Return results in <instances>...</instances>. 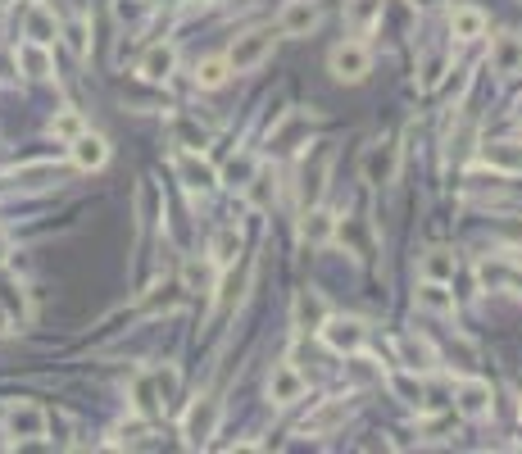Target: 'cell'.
Listing matches in <instances>:
<instances>
[{
  "mask_svg": "<svg viewBox=\"0 0 522 454\" xmlns=\"http://www.w3.org/2000/svg\"><path fill=\"white\" fill-rule=\"evenodd\" d=\"M273 28H250V32H241L237 41H232V50H227L223 60H227V69L232 73H250V69H259V64L273 55Z\"/></svg>",
  "mask_w": 522,
  "mask_h": 454,
  "instance_id": "1",
  "label": "cell"
},
{
  "mask_svg": "<svg viewBox=\"0 0 522 454\" xmlns=\"http://www.w3.org/2000/svg\"><path fill=\"white\" fill-rule=\"evenodd\" d=\"M318 332H323L327 350H336V355H364V346H368V323H364V318L327 314Z\"/></svg>",
  "mask_w": 522,
  "mask_h": 454,
  "instance_id": "2",
  "label": "cell"
},
{
  "mask_svg": "<svg viewBox=\"0 0 522 454\" xmlns=\"http://www.w3.org/2000/svg\"><path fill=\"white\" fill-rule=\"evenodd\" d=\"M364 178L373 182V187H391L395 178H400V141L395 137H382L373 141V146L364 150Z\"/></svg>",
  "mask_w": 522,
  "mask_h": 454,
  "instance_id": "3",
  "label": "cell"
},
{
  "mask_svg": "<svg viewBox=\"0 0 522 454\" xmlns=\"http://www.w3.org/2000/svg\"><path fill=\"white\" fill-rule=\"evenodd\" d=\"M327 173H332V146H323V141H318L314 164H309V155H305V164H300V182H296V191H300V209H309V205H318V200H323Z\"/></svg>",
  "mask_w": 522,
  "mask_h": 454,
  "instance_id": "4",
  "label": "cell"
},
{
  "mask_svg": "<svg viewBox=\"0 0 522 454\" xmlns=\"http://www.w3.org/2000/svg\"><path fill=\"white\" fill-rule=\"evenodd\" d=\"M327 64H332L336 82H364L368 69H373V55H368L364 41H341V46H332Z\"/></svg>",
  "mask_w": 522,
  "mask_h": 454,
  "instance_id": "5",
  "label": "cell"
},
{
  "mask_svg": "<svg viewBox=\"0 0 522 454\" xmlns=\"http://www.w3.org/2000/svg\"><path fill=\"white\" fill-rule=\"evenodd\" d=\"M454 409H459V418H468V423H482V418H491V409H495L491 382H482V377H468V382L454 391Z\"/></svg>",
  "mask_w": 522,
  "mask_h": 454,
  "instance_id": "6",
  "label": "cell"
},
{
  "mask_svg": "<svg viewBox=\"0 0 522 454\" xmlns=\"http://www.w3.org/2000/svg\"><path fill=\"white\" fill-rule=\"evenodd\" d=\"M5 427H10L14 441H41L46 436V409L32 405V400H14L5 409Z\"/></svg>",
  "mask_w": 522,
  "mask_h": 454,
  "instance_id": "7",
  "label": "cell"
},
{
  "mask_svg": "<svg viewBox=\"0 0 522 454\" xmlns=\"http://www.w3.org/2000/svg\"><path fill=\"white\" fill-rule=\"evenodd\" d=\"M218 400H196V405L187 409V418H182V436H187V445H205L209 436H214V427H218Z\"/></svg>",
  "mask_w": 522,
  "mask_h": 454,
  "instance_id": "8",
  "label": "cell"
},
{
  "mask_svg": "<svg viewBox=\"0 0 522 454\" xmlns=\"http://www.w3.org/2000/svg\"><path fill=\"white\" fill-rule=\"evenodd\" d=\"M14 64H19L23 78H50V73H55L50 46H41V41H32V37H23L19 46H14Z\"/></svg>",
  "mask_w": 522,
  "mask_h": 454,
  "instance_id": "9",
  "label": "cell"
},
{
  "mask_svg": "<svg viewBox=\"0 0 522 454\" xmlns=\"http://www.w3.org/2000/svg\"><path fill=\"white\" fill-rule=\"evenodd\" d=\"M173 168H178V178L187 182L191 191H214L218 187V173L205 164V159H200V150H178Z\"/></svg>",
  "mask_w": 522,
  "mask_h": 454,
  "instance_id": "10",
  "label": "cell"
},
{
  "mask_svg": "<svg viewBox=\"0 0 522 454\" xmlns=\"http://www.w3.org/2000/svg\"><path fill=\"white\" fill-rule=\"evenodd\" d=\"M268 400H273V405H296V400H305V377H300V368L277 364L273 377H268Z\"/></svg>",
  "mask_w": 522,
  "mask_h": 454,
  "instance_id": "11",
  "label": "cell"
},
{
  "mask_svg": "<svg viewBox=\"0 0 522 454\" xmlns=\"http://www.w3.org/2000/svg\"><path fill=\"white\" fill-rule=\"evenodd\" d=\"M477 277H482L491 291H509V296L522 300V264H509V259H486V264L477 268Z\"/></svg>",
  "mask_w": 522,
  "mask_h": 454,
  "instance_id": "12",
  "label": "cell"
},
{
  "mask_svg": "<svg viewBox=\"0 0 522 454\" xmlns=\"http://www.w3.org/2000/svg\"><path fill=\"white\" fill-rule=\"evenodd\" d=\"M491 69L500 73V78L522 73V37L518 32H500V37L491 41Z\"/></svg>",
  "mask_w": 522,
  "mask_h": 454,
  "instance_id": "13",
  "label": "cell"
},
{
  "mask_svg": "<svg viewBox=\"0 0 522 454\" xmlns=\"http://www.w3.org/2000/svg\"><path fill=\"white\" fill-rule=\"evenodd\" d=\"M314 23H318V5H314V0H291V5L277 14V32H282V37H305Z\"/></svg>",
  "mask_w": 522,
  "mask_h": 454,
  "instance_id": "14",
  "label": "cell"
},
{
  "mask_svg": "<svg viewBox=\"0 0 522 454\" xmlns=\"http://www.w3.org/2000/svg\"><path fill=\"white\" fill-rule=\"evenodd\" d=\"M332 232H336V218L327 214V209H318V205H309L305 214H300V241H305L309 250H318V246H327L332 241Z\"/></svg>",
  "mask_w": 522,
  "mask_h": 454,
  "instance_id": "15",
  "label": "cell"
},
{
  "mask_svg": "<svg viewBox=\"0 0 522 454\" xmlns=\"http://www.w3.org/2000/svg\"><path fill=\"white\" fill-rule=\"evenodd\" d=\"M173 69H178V50L164 46V41H159V46H150L146 55H141V64H137V73L146 82H168V78H173Z\"/></svg>",
  "mask_w": 522,
  "mask_h": 454,
  "instance_id": "16",
  "label": "cell"
},
{
  "mask_svg": "<svg viewBox=\"0 0 522 454\" xmlns=\"http://www.w3.org/2000/svg\"><path fill=\"white\" fill-rule=\"evenodd\" d=\"M132 409H137L141 418H159L164 414V395H159V386H155V373H137L132 377Z\"/></svg>",
  "mask_w": 522,
  "mask_h": 454,
  "instance_id": "17",
  "label": "cell"
},
{
  "mask_svg": "<svg viewBox=\"0 0 522 454\" xmlns=\"http://www.w3.org/2000/svg\"><path fill=\"white\" fill-rule=\"evenodd\" d=\"M69 146H73V164H78V168H87V173H91V168H105V159H109V141L100 137V132H91V128H87L82 137H73Z\"/></svg>",
  "mask_w": 522,
  "mask_h": 454,
  "instance_id": "18",
  "label": "cell"
},
{
  "mask_svg": "<svg viewBox=\"0 0 522 454\" xmlns=\"http://www.w3.org/2000/svg\"><path fill=\"white\" fill-rule=\"evenodd\" d=\"M345 23L355 37H368L382 23V0H345Z\"/></svg>",
  "mask_w": 522,
  "mask_h": 454,
  "instance_id": "19",
  "label": "cell"
},
{
  "mask_svg": "<svg viewBox=\"0 0 522 454\" xmlns=\"http://www.w3.org/2000/svg\"><path fill=\"white\" fill-rule=\"evenodd\" d=\"M241 191L250 196V205H255V209H273V200H277V173L268 164H255V173H250V182Z\"/></svg>",
  "mask_w": 522,
  "mask_h": 454,
  "instance_id": "20",
  "label": "cell"
},
{
  "mask_svg": "<svg viewBox=\"0 0 522 454\" xmlns=\"http://www.w3.org/2000/svg\"><path fill=\"white\" fill-rule=\"evenodd\" d=\"M414 305L427 309V314H441V318H454V291H445V282H427L414 291Z\"/></svg>",
  "mask_w": 522,
  "mask_h": 454,
  "instance_id": "21",
  "label": "cell"
},
{
  "mask_svg": "<svg viewBox=\"0 0 522 454\" xmlns=\"http://www.w3.org/2000/svg\"><path fill=\"white\" fill-rule=\"evenodd\" d=\"M23 37H32V41H41V46H50V41L60 37V23H55V14L41 5V0H32V10H28V19H23Z\"/></svg>",
  "mask_w": 522,
  "mask_h": 454,
  "instance_id": "22",
  "label": "cell"
},
{
  "mask_svg": "<svg viewBox=\"0 0 522 454\" xmlns=\"http://www.w3.org/2000/svg\"><path fill=\"white\" fill-rule=\"evenodd\" d=\"M482 159L495 168V173H522V146H513V141H486L482 146Z\"/></svg>",
  "mask_w": 522,
  "mask_h": 454,
  "instance_id": "23",
  "label": "cell"
},
{
  "mask_svg": "<svg viewBox=\"0 0 522 454\" xmlns=\"http://www.w3.org/2000/svg\"><path fill=\"white\" fill-rule=\"evenodd\" d=\"M386 382H391L395 400H404L409 409H423V405H427V391H423V382H418L414 368H395V373L386 377Z\"/></svg>",
  "mask_w": 522,
  "mask_h": 454,
  "instance_id": "24",
  "label": "cell"
},
{
  "mask_svg": "<svg viewBox=\"0 0 522 454\" xmlns=\"http://www.w3.org/2000/svg\"><path fill=\"white\" fill-rule=\"evenodd\" d=\"M486 32V14L477 10V5H459V10L450 14V37L454 41H477Z\"/></svg>",
  "mask_w": 522,
  "mask_h": 454,
  "instance_id": "25",
  "label": "cell"
},
{
  "mask_svg": "<svg viewBox=\"0 0 522 454\" xmlns=\"http://www.w3.org/2000/svg\"><path fill=\"white\" fill-rule=\"evenodd\" d=\"M418 273H423L427 282H454V273H459V259H454V250L436 246V250H427V255H423V268H418Z\"/></svg>",
  "mask_w": 522,
  "mask_h": 454,
  "instance_id": "26",
  "label": "cell"
},
{
  "mask_svg": "<svg viewBox=\"0 0 522 454\" xmlns=\"http://www.w3.org/2000/svg\"><path fill=\"white\" fill-rule=\"evenodd\" d=\"M323 318H327L323 296H314V291H300V296H296V327H300V332H318V327H323Z\"/></svg>",
  "mask_w": 522,
  "mask_h": 454,
  "instance_id": "27",
  "label": "cell"
},
{
  "mask_svg": "<svg viewBox=\"0 0 522 454\" xmlns=\"http://www.w3.org/2000/svg\"><path fill=\"white\" fill-rule=\"evenodd\" d=\"M214 277H218V264H214V259H191V264L182 268V287H187V291H200V296H209V291H214Z\"/></svg>",
  "mask_w": 522,
  "mask_h": 454,
  "instance_id": "28",
  "label": "cell"
},
{
  "mask_svg": "<svg viewBox=\"0 0 522 454\" xmlns=\"http://www.w3.org/2000/svg\"><path fill=\"white\" fill-rule=\"evenodd\" d=\"M400 359H404V368H414V373L432 368L436 364L432 341H423V336H404V341H400Z\"/></svg>",
  "mask_w": 522,
  "mask_h": 454,
  "instance_id": "29",
  "label": "cell"
},
{
  "mask_svg": "<svg viewBox=\"0 0 522 454\" xmlns=\"http://www.w3.org/2000/svg\"><path fill=\"white\" fill-rule=\"evenodd\" d=\"M173 141H178L182 150H205L209 146V128H200L196 119L182 114V119H173Z\"/></svg>",
  "mask_w": 522,
  "mask_h": 454,
  "instance_id": "30",
  "label": "cell"
},
{
  "mask_svg": "<svg viewBox=\"0 0 522 454\" xmlns=\"http://www.w3.org/2000/svg\"><path fill=\"white\" fill-rule=\"evenodd\" d=\"M237 255H241V232H237V227H223L218 241H214V264L232 268V259H237Z\"/></svg>",
  "mask_w": 522,
  "mask_h": 454,
  "instance_id": "31",
  "label": "cell"
},
{
  "mask_svg": "<svg viewBox=\"0 0 522 454\" xmlns=\"http://www.w3.org/2000/svg\"><path fill=\"white\" fill-rule=\"evenodd\" d=\"M246 282H250V268H246L241 277L232 273V277L223 282V287H218V309H223V314H232V309L241 305V296H246Z\"/></svg>",
  "mask_w": 522,
  "mask_h": 454,
  "instance_id": "32",
  "label": "cell"
},
{
  "mask_svg": "<svg viewBox=\"0 0 522 454\" xmlns=\"http://www.w3.org/2000/svg\"><path fill=\"white\" fill-rule=\"evenodd\" d=\"M82 132H87V123H82L78 109H64V114H55V119H50V137L73 141V137H82Z\"/></svg>",
  "mask_w": 522,
  "mask_h": 454,
  "instance_id": "33",
  "label": "cell"
},
{
  "mask_svg": "<svg viewBox=\"0 0 522 454\" xmlns=\"http://www.w3.org/2000/svg\"><path fill=\"white\" fill-rule=\"evenodd\" d=\"M232 78V69H227V60H200L196 64V82L205 91H214V87H223V82Z\"/></svg>",
  "mask_w": 522,
  "mask_h": 454,
  "instance_id": "34",
  "label": "cell"
},
{
  "mask_svg": "<svg viewBox=\"0 0 522 454\" xmlns=\"http://www.w3.org/2000/svg\"><path fill=\"white\" fill-rule=\"evenodd\" d=\"M91 23H87V14H78V19H69V28H64V37H69V50L78 55V60H87V50H91Z\"/></svg>",
  "mask_w": 522,
  "mask_h": 454,
  "instance_id": "35",
  "label": "cell"
},
{
  "mask_svg": "<svg viewBox=\"0 0 522 454\" xmlns=\"http://www.w3.org/2000/svg\"><path fill=\"white\" fill-rule=\"evenodd\" d=\"M341 418H345V400H332V405H327L318 418H309V423H305V432H327V427H336V423H341Z\"/></svg>",
  "mask_w": 522,
  "mask_h": 454,
  "instance_id": "36",
  "label": "cell"
},
{
  "mask_svg": "<svg viewBox=\"0 0 522 454\" xmlns=\"http://www.w3.org/2000/svg\"><path fill=\"white\" fill-rule=\"evenodd\" d=\"M155 386H159V395H164V405H173V400H178V368L173 364L155 368Z\"/></svg>",
  "mask_w": 522,
  "mask_h": 454,
  "instance_id": "37",
  "label": "cell"
},
{
  "mask_svg": "<svg viewBox=\"0 0 522 454\" xmlns=\"http://www.w3.org/2000/svg\"><path fill=\"white\" fill-rule=\"evenodd\" d=\"M114 14L119 23H141L150 14V0H114Z\"/></svg>",
  "mask_w": 522,
  "mask_h": 454,
  "instance_id": "38",
  "label": "cell"
},
{
  "mask_svg": "<svg viewBox=\"0 0 522 454\" xmlns=\"http://www.w3.org/2000/svg\"><path fill=\"white\" fill-rule=\"evenodd\" d=\"M250 173H255V159H250V155H237L232 164H227V187H246Z\"/></svg>",
  "mask_w": 522,
  "mask_h": 454,
  "instance_id": "39",
  "label": "cell"
},
{
  "mask_svg": "<svg viewBox=\"0 0 522 454\" xmlns=\"http://www.w3.org/2000/svg\"><path fill=\"white\" fill-rule=\"evenodd\" d=\"M10 327H14V318H10V309H5V305H0V336H5V332H10Z\"/></svg>",
  "mask_w": 522,
  "mask_h": 454,
  "instance_id": "40",
  "label": "cell"
},
{
  "mask_svg": "<svg viewBox=\"0 0 522 454\" xmlns=\"http://www.w3.org/2000/svg\"><path fill=\"white\" fill-rule=\"evenodd\" d=\"M5 259H10V237L0 232V264H5Z\"/></svg>",
  "mask_w": 522,
  "mask_h": 454,
  "instance_id": "41",
  "label": "cell"
},
{
  "mask_svg": "<svg viewBox=\"0 0 522 454\" xmlns=\"http://www.w3.org/2000/svg\"><path fill=\"white\" fill-rule=\"evenodd\" d=\"M513 119H518V123H522V100H518V109H513Z\"/></svg>",
  "mask_w": 522,
  "mask_h": 454,
  "instance_id": "42",
  "label": "cell"
},
{
  "mask_svg": "<svg viewBox=\"0 0 522 454\" xmlns=\"http://www.w3.org/2000/svg\"><path fill=\"white\" fill-rule=\"evenodd\" d=\"M418 5H436V0H418Z\"/></svg>",
  "mask_w": 522,
  "mask_h": 454,
  "instance_id": "43",
  "label": "cell"
}]
</instances>
